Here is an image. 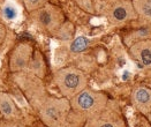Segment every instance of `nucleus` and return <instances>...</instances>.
<instances>
[{"mask_svg": "<svg viewBox=\"0 0 151 127\" xmlns=\"http://www.w3.org/2000/svg\"><path fill=\"white\" fill-rule=\"evenodd\" d=\"M47 2H49V0H23L25 9L29 13L35 12L36 9L46 5Z\"/></svg>", "mask_w": 151, "mask_h": 127, "instance_id": "obj_14", "label": "nucleus"}, {"mask_svg": "<svg viewBox=\"0 0 151 127\" xmlns=\"http://www.w3.org/2000/svg\"><path fill=\"white\" fill-rule=\"evenodd\" d=\"M149 35H150V29L144 28V29L137 30V31H135L134 34L129 35V36L125 39V42L128 44V43H129V40H130V42H134L135 39H139V40H142V39H148ZM139 40H137V42H139Z\"/></svg>", "mask_w": 151, "mask_h": 127, "instance_id": "obj_15", "label": "nucleus"}, {"mask_svg": "<svg viewBox=\"0 0 151 127\" xmlns=\"http://www.w3.org/2000/svg\"><path fill=\"white\" fill-rule=\"evenodd\" d=\"M34 23L43 31L55 34L65 23L63 11L52 4H46L43 7L30 13Z\"/></svg>", "mask_w": 151, "mask_h": 127, "instance_id": "obj_4", "label": "nucleus"}, {"mask_svg": "<svg viewBox=\"0 0 151 127\" xmlns=\"http://www.w3.org/2000/svg\"><path fill=\"white\" fill-rule=\"evenodd\" d=\"M69 101L72 109L88 120L101 114L107 108L109 97L104 92L86 88Z\"/></svg>", "mask_w": 151, "mask_h": 127, "instance_id": "obj_2", "label": "nucleus"}, {"mask_svg": "<svg viewBox=\"0 0 151 127\" xmlns=\"http://www.w3.org/2000/svg\"><path fill=\"white\" fill-rule=\"evenodd\" d=\"M34 54L32 48L27 43L17 44L9 57V69L13 73L29 71L30 61Z\"/></svg>", "mask_w": 151, "mask_h": 127, "instance_id": "obj_6", "label": "nucleus"}, {"mask_svg": "<svg viewBox=\"0 0 151 127\" xmlns=\"http://www.w3.org/2000/svg\"><path fill=\"white\" fill-rule=\"evenodd\" d=\"M2 14H4V16H5L7 20H14V19L17 16L16 8L11 6V5H6V6L2 8Z\"/></svg>", "mask_w": 151, "mask_h": 127, "instance_id": "obj_16", "label": "nucleus"}, {"mask_svg": "<svg viewBox=\"0 0 151 127\" xmlns=\"http://www.w3.org/2000/svg\"><path fill=\"white\" fill-rule=\"evenodd\" d=\"M0 127H24L23 125L16 123V120H6L0 124Z\"/></svg>", "mask_w": 151, "mask_h": 127, "instance_id": "obj_17", "label": "nucleus"}, {"mask_svg": "<svg viewBox=\"0 0 151 127\" xmlns=\"http://www.w3.org/2000/svg\"><path fill=\"white\" fill-rule=\"evenodd\" d=\"M30 74H34L39 79H43L46 75V65H45V60L43 54L39 51H35L30 61V66H29V71Z\"/></svg>", "mask_w": 151, "mask_h": 127, "instance_id": "obj_11", "label": "nucleus"}, {"mask_svg": "<svg viewBox=\"0 0 151 127\" xmlns=\"http://www.w3.org/2000/svg\"><path fill=\"white\" fill-rule=\"evenodd\" d=\"M129 52L141 68H151V39H142L130 45Z\"/></svg>", "mask_w": 151, "mask_h": 127, "instance_id": "obj_8", "label": "nucleus"}, {"mask_svg": "<svg viewBox=\"0 0 151 127\" xmlns=\"http://www.w3.org/2000/svg\"><path fill=\"white\" fill-rule=\"evenodd\" d=\"M133 5L139 17L151 23V0H133Z\"/></svg>", "mask_w": 151, "mask_h": 127, "instance_id": "obj_12", "label": "nucleus"}, {"mask_svg": "<svg viewBox=\"0 0 151 127\" xmlns=\"http://www.w3.org/2000/svg\"><path fill=\"white\" fill-rule=\"evenodd\" d=\"M89 44H90V40H89L88 38L80 36V37H77L70 44V50L73 51V52H82V51L88 49Z\"/></svg>", "mask_w": 151, "mask_h": 127, "instance_id": "obj_13", "label": "nucleus"}, {"mask_svg": "<svg viewBox=\"0 0 151 127\" xmlns=\"http://www.w3.org/2000/svg\"><path fill=\"white\" fill-rule=\"evenodd\" d=\"M0 113L6 120H17L21 118L20 110L15 102L6 92L0 91Z\"/></svg>", "mask_w": 151, "mask_h": 127, "instance_id": "obj_10", "label": "nucleus"}, {"mask_svg": "<svg viewBox=\"0 0 151 127\" xmlns=\"http://www.w3.org/2000/svg\"><path fill=\"white\" fill-rule=\"evenodd\" d=\"M70 109L72 105L68 98L47 97L38 106V113L46 127H66Z\"/></svg>", "mask_w": 151, "mask_h": 127, "instance_id": "obj_1", "label": "nucleus"}, {"mask_svg": "<svg viewBox=\"0 0 151 127\" xmlns=\"http://www.w3.org/2000/svg\"><path fill=\"white\" fill-rule=\"evenodd\" d=\"M107 20L112 25L119 27L130 20L137 19V13L130 0H113L107 9Z\"/></svg>", "mask_w": 151, "mask_h": 127, "instance_id": "obj_5", "label": "nucleus"}, {"mask_svg": "<svg viewBox=\"0 0 151 127\" xmlns=\"http://www.w3.org/2000/svg\"><path fill=\"white\" fill-rule=\"evenodd\" d=\"M84 127H126V124L118 110L106 108L101 114L88 119Z\"/></svg>", "mask_w": 151, "mask_h": 127, "instance_id": "obj_7", "label": "nucleus"}, {"mask_svg": "<svg viewBox=\"0 0 151 127\" xmlns=\"http://www.w3.org/2000/svg\"><path fill=\"white\" fill-rule=\"evenodd\" d=\"M134 108L141 113L149 115L151 113V89L147 87H136L130 95Z\"/></svg>", "mask_w": 151, "mask_h": 127, "instance_id": "obj_9", "label": "nucleus"}, {"mask_svg": "<svg viewBox=\"0 0 151 127\" xmlns=\"http://www.w3.org/2000/svg\"><path fill=\"white\" fill-rule=\"evenodd\" d=\"M53 80L61 95L68 100H72L88 86L86 74L75 67H65L57 71Z\"/></svg>", "mask_w": 151, "mask_h": 127, "instance_id": "obj_3", "label": "nucleus"}]
</instances>
